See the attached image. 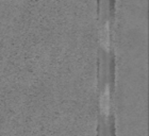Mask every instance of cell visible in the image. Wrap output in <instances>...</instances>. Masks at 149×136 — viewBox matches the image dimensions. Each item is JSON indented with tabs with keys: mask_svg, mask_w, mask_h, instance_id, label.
I'll use <instances>...</instances> for the list:
<instances>
[{
	"mask_svg": "<svg viewBox=\"0 0 149 136\" xmlns=\"http://www.w3.org/2000/svg\"><path fill=\"white\" fill-rule=\"evenodd\" d=\"M110 106V94H109V87L107 86L104 92H103L102 96H101V108H102L103 112L109 111Z\"/></svg>",
	"mask_w": 149,
	"mask_h": 136,
	"instance_id": "6da1fadb",
	"label": "cell"
},
{
	"mask_svg": "<svg viewBox=\"0 0 149 136\" xmlns=\"http://www.w3.org/2000/svg\"><path fill=\"white\" fill-rule=\"evenodd\" d=\"M101 40H102L103 45L109 46V26H108V22H106L102 27V31H101Z\"/></svg>",
	"mask_w": 149,
	"mask_h": 136,
	"instance_id": "7a4b0ae2",
	"label": "cell"
}]
</instances>
